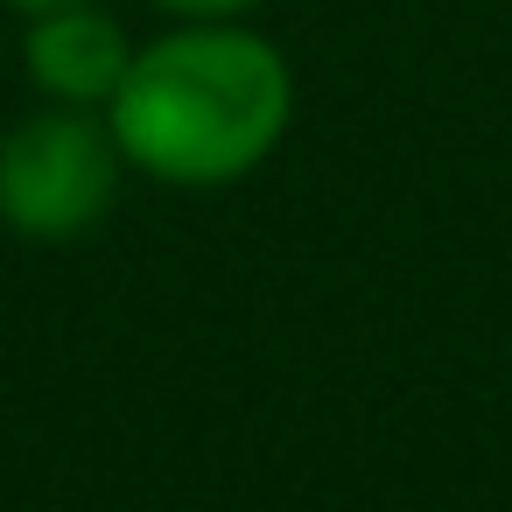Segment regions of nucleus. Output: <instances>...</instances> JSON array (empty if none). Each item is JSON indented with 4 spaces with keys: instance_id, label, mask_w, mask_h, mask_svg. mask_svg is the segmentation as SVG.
Masks as SVG:
<instances>
[{
    "instance_id": "obj_3",
    "label": "nucleus",
    "mask_w": 512,
    "mask_h": 512,
    "mask_svg": "<svg viewBox=\"0 0 512 512\" xmlns=\"http://www.w3.org/2000/svg\"><path fill=\"white\" fill-rule=\"evenodd\" d=\"M134 36L127 22L106 8H64L22 29V71L43 92V106H78V113H106L127 64H134Z\"/></svg>"
},
{
    "instance_id": "obj_4",
    "label": "nucleus",
    "mask_w": 512,
    "mask_h": 512,
    "mask_svg": "<svg viewBox=\"0 0 512 512\" xmlns=\"http://www.w3.org/2000/svg\"><path fill=\"white\" fill-rule=\"evenodd\" d=\"M169 22H253L267 0H155Z\"/></svg>"
},
{
    "instance_id": "obj_5",
    "label": "nucleus",
    "mask_w": 512,
    "mask_h": 512,
    "mask_svg": "<svg viewBox=\"0 0 512 512\" xmlns=\"http://www.w3.org/2000/svg\"><path fill=\"white\" fill-rule=\"evenodd\" d=\"M8 15H22V22H43V15H64V8H99V0H0Z\"/></svg>"
},
{
    "instance_id": "obj_1",
    "label": "nucleus",
    "mask_w": 512,
    "mask_h": 512,
    "mask_svg": "<svg viewBox=\"0 0 512 512\" xmlns=\"http://www.w3.org/2000/svg\"><path fill=\"white\" fill-rule=\"evenodd\" d=\"M106 127L127 176L225 190L274 162L295 127V64L253 22H169L134 50Z\"/></svg>"
},
{
    "instance_id": "obj_2",
    "label": "nucleus",
    "mask_w": 512,
    "mask_h": 512,
    "mask_svg": "<svg viewBox=\"0 0 512 512\" xmlns=\"http://www.w3.org/2000/svg\"><path fill=\"white\" fill-rule=\"evenodd\" d=\"M120 141L106 113L36 106L0 134V225L29 246H71L120 204Z\"/></svg>"
}]
</instances>
